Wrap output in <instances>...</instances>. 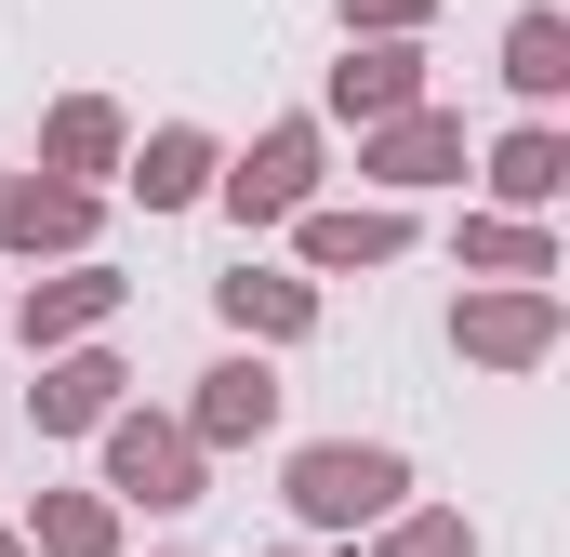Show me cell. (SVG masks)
<instances>
[{
	"instance_id": "6da1fadb",
	"label": "cell",
	"mask_w": 570,
	"mask_h": 557,
	"mask_svg": "<svg viewBox=\"0 0 570 557\" xmlns=\"http://www.w3.org/2000/svg\"><path fill=\"white\" fill-rule=\"evenodd\" d=\"M292 505H305L318 531L385 518V505H399V451H345V438H332V451H305V465H292Z\"/></svg>"
},
{
	"instance_id": "7a4b0ae2",
	"label": "cell",
	"mask_w": 570,
	"mask_h": 557,
	"mask_svg": "<svg viewBox=\"0 0 570 557\" xmlns=\"http://www.w3.org/2000/svg\"><path fill=\"white\" fill-rule=\"evenodd\" d=\"M107 478H120L134 505H199V451H186L173 424H120V438H107Z\"/></svg>"
},
{
	"instance_id": "3957f363",
	"label": "cell",
	"mask_w": 570,
	"mask_h": 557,
	"mask_svg": "<svg viewBox=\"0 0 570 557\" xmlns=\"http://www.w3.org/2000/svg\"><path fill=\"white\" fill-rule=\"evenodd\" d=\"M266 424H279V372L266 359H226L213 399H199V438H266Z\"/></svg>"
},
{
	"instance_id": "277c9868",
	"label": "cell",
	"mask_w": 570,
	"mask_h": 557,
	"mask_svg": "<svg viewBox=\"0 0 570 557\" xmlns=\"http://www.w3.org/2000/svg\"><path fill=\"white\" fill-rule=\"evenodd\" d=\"M305 159H318L305 134H266L253 173H226V199H239V213H292V199H305Z\"/></svg>"
},
{
	"instance_id": "5b68a950",
	"label": "cell",
	"mask_w": 570,
	"mask_h": 557,
	"mask_svg": "<svg viewBox=\"0 0 570 557\" xmlns=\"http://www.w3.org/2000/svg\"><path fill=\"white\" fill-rule=\"evenodd\" d=\"M107 399H120V359H67L40 385V424H107Z\"/></svg>"
},
{
	"instance_id": "8992f818",
	"label": "cell",
	"mask_w": 570,
	"mask_h": 557,
	"mask_svg": "<svg viewBox=\"0 0 570 557\" xmlns=\"http://www.w3.org/2000/svg\"><path fill=\"white\" fill-rule=\"evenodd\" d=\"M107 305H120V278H107V266L53 278V292H27V345H40V332H67V319H107Z\"/></svg>"
},
{
	"instance_id": "52a82bcc",
	"label": "cell",
	"mask_w": 570,
	"mask_h": 557,
	"mask_svg": "<svg viewBox=\"0 0 570 557\" xmlns=\"http://www.w3.org/2000/svg\"><path fill=\"white\" fill-rule=\"evenodd\" d=\"M0 226H13V240H27V253H40V240H80V226H94V213H80V199H67V186H13V199H0Z\"/></svg>"
},
{
	"instance_id": "ba28073f",
	"label": "cell",
	"mask_w": 570,
	"mask_h": 557,
	"mask_svg": "<svg viewBox=\"0 0 570 557\" xmlns=\"http://www.w3.org/2000/svg\"><path fill=\"white\" fill-rule=\"evenodd\" d=\"M399 253V213H318V266H385Z\"/></svg>"
},
{
	"instance_id": "9c48e42d",
	"label": "cell",
	"mask_w": 570,
	"mask_h": 557,
	"mask_svg": "<svg viewBox=\"0 0 570 557\" xmlns=\"http://www.w3.org/2000/svg\"><path fill=\"white\" fill-rule=\"evenodd\" d=\"M464 345H478V359H531V345H544V292H518V305H478V319H464Z\"/></svg>"
},
{
	"instance_id": "30bf717a",
	"label": "cell",
	"mask_w": 570,
	"mask_h": 557,
	"mask_svg": "<svg viewBox=\"0 0 570 557\" xmlns=\"http://www.w3.org/2000/svg\"><path fill=\"white\" fill-rule=\"evenodd\" d=\"M504 80H518V94H558V80H570V40H558V13H531V27L504 40Z\"/></svg>"
},
{
	"instance_id": "8fae6325",
	"label": "cell",
	"mask_w": 570,
	"mask_h": 557,
	"mask_svg": "<svg viewBox=\"0 0 570 557\" xmlns=\"http://www.w3.org/2000/svg\"><path fill=\"white\" fill-rule=\"evenodd\" d=\"M134 186H146V199H199V186H213V146H199V134H159Z\"/></svg>"
},
{
	"instance_id": "7c38bea8",
	"label": "cell",
	"mask_w": 570,
	"mask_h": 557,
	"mask_svg": "<svg viewBox=\"0 0 570 557\" xmlns=\"http://www.w3.org/2000/svg\"><path fill=\"white\" fill-rule=\"evenodd\" d=\"M332 107H412V53H345Z\"/></svg>"
},
{
	"instance_id": "4fadbf2b",
	"label": "cell",
	"mask_w": 570,
	"mask_h": 557,
	"mask_svg": "<svg viewBox=\"0 0 570 557\" xmlns=\"http://www.w3.org/2000/svg\"><path fill=\"white\" fill-rule=\"evenodd\" d=\"M558 173H570V159H558V134H518L504 159H491V186H504V199H558Z\"/></svg>"
},
{
	"instance_id": "5bb4252c",
	"label": "cell",
	"mask_w": 570,
	"mask_h": 557,
	"mask_svg": "<svg viewBox=\"0 0 570 557\" xmlns=\"http://www.w3.org/2000/svg\"><path fill=\"white\" fill-rule=\"evenodd\" d=\"M226 319L239 332H305V292L292 278H226Z\"/></svg>"
},
{
	"instance_id": "9a60e30c",
	"label": "cell",
	"mask_w": 570,
	"mask_h": 557,
	"mask_svg": "<svg viewBox=\"0 0 570 557\" xmlns=\"http://www.w3.org/2000/svg\"><path fill=\"white\" fill-rule=\"evenodd\" d=\"M40 545H53V557H107V505H80V491L40 505Z\"/></svg>"
},
{
	"instance_id": "2e32d148",
	"label": "cell",
	"mask_w": 570,
	"mask_h": 557,
	"mask_svg": "<svg viewBox=\"0 0 570 557\" xmlns=\"http://www.w3.org/2000/svg\"><path fill=\"white\" fill-rule=\"evenodd\" d=\"M107 146H120V120H107V107H67V120H53V159H80V173H94Z\"/></svg>"
},
{
	"instance_id": "e0dca14e",
	"label": "cell",
	"mask_w": 570,
	"mask_h": 557,
	"mask_svg": "<svg viewBox=\"0 0 570 557\" xmlns=\"http://www.w3.org/2000/svg\"><path fill=\"white\" fill-rule=\"evenodd\" d=\"M385 173H399V186H438V173H451V134H399V146H385Z\"/></svg>"
},
{
	"instance_id": "ac0fdd59",
	"label": "cell",
	"mask_w": 570,
	"mask_h": 557,
	"mask_svg": "<svg viewBox=\"0 0 570 557\" xmlns=\"http://www.w3.org/2000/svg\"><path fill=\"white\" fill-rule=\"evenodd\" d=\"M464 253H491V266H518V278H544V240H518V226H478Z\"/></svg>"
},
{
	"instance_id": "d6986e66",
	"label": "cell",
	"mask_w": 570,
	"mask_h": 557,
	"mask_svg": "<svg viewBox=\"0 0 570 557\" xmlns=\"http://www.w3.org/2000/svg\"><path fill=\"white\" fill-rule=\"evenodd\" d=\"M385 557H464V518H412V531H399Z\"/></svg>"
},
{
	"instance_id": "ffe728a7",
	"label": "cell",
	"mask_w": 570,
	"mask_h": 557,
	"mask_svg": "<svg viewBox=\"0 0 570 557\" xmlns=\"http://www.w3.org/2000/svg\"><path fill=\"white\" fill-rule=\"evenodd\" d=\"M358 13H425V0H358Z\"/></svg>"
},
{
	"instance_id": "44dd1931",
	"label": "cell",
	"mask_w": 570,
	"mask_h": 557,
	"mask_svg": "<svg viewBox=\"0 0 570 557\" xmlns=\"http://www.w3.org/2000/svg\"><path fill=\"white\" fill-rule=\"evenodd\" d=\"M0 557H27V545H0Z\"/></svg>"
}]
</instances>
